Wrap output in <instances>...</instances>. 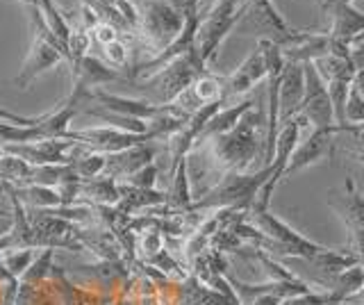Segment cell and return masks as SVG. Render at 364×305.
I'll return each instance as SVG.
<instances>
[{
    "label": "cell",
    "mask_w": 364,
    "mask_h": 305,
    "mask_svg": "<svg viewBox=\"0 0 364 305\" xmlns=\"http://www.w3.org/2000/svg\"><path fill=\"white\" fill-rule=\"evenodd\" d=\"M77 194L87 196L89 200L98 203V205H114V203L121 200V187L112 178H91L80 183Z\"/></svg>",
    "instance_id": "24"
},
{
    "label": "cell",
    "mask_w": 364,
    "mask_h": 305,
    "mask_svg": "<svg viewBox=\"0 0 364 305\" xmlns=\"http://www.w3.org/2000/svg\"><path fill=\"white\" fill-rule=\"evenodd\" d=\"M303 96H305L303 64L284 62V69L280 73V85H278V121L280 123L299 114Z\"/></svg>",
    "instance_id": "15"
},
{
    "label": "cell",
    "mask_w": 364,
    "mask_h": 305,
    "mask_svg": "<svg viewBox=\"0 0 364 305\" xmlns=\"http://www.w3.org/2000/svg\"><path fill=\"white\" fill-rule=\"evenodd\" d=\"M246 219L269 240L267 244L269 253H278L294 259H310L326 248L323 244L312 242L310 237H305L303 232L291 228L287 221L276 217L271 210H248Z\"/></svg>",
    "instance_id": "4"
},
{
    "label": "cell",
    "mask_w": 364,
    "mask_h": 305,
    "mask_svg": "<svg viewBox=\"0 0 364 305\" xmlns=\"http://www.w3.org/2000/svg\"><path fill=\"white\" fill-rule=\"evenodd\" d=\"M323 291L330 294L335 305H344L346 299H350L353 294H358L364 287V267L355 264V267H348L346 271L333 276L330 280L323 282Z\"/></svg>",
    "instance_id": "21"
},
{
    "label": "cell",
    "mask_w": 364,
    "mask_h": 305,
    "mask_svg": "<svg viewBox=\"0 0 364 305\" xmlns=\"http://www.w3.org/2000/svg\"><path fill=\"white\" fill-rule=\"evenodd\" d=\"M68 62L71 64V58H68L66 46H62L60 41L53 39L48 32L41 28V23L34 18V39L32 46L28 50V58L23 62L18 75L14 77V85L18 89H28L39 75H43L46 71L55 69L60 62Z\"/></svg>",
    "instance_id": "7"
},
{
    "label": "cell",
    "mask_w": 364,
    "mask_h": 305,
    "mask_svg": "<svg viewBox=\"0 0 364 305\" xmlns=\"http://www.w3.org/2000/svg\"><path fill=\"white\" fill-rule=\"evenodd\" d=\"M244 14H246L244 0H214L210 12L200 16L193 48H196V55L205 66L216 58L221 43L235 30L239 21L244 18Z\"/></svg>",
    "instance_id": "5"
},
{
    "label": "cell",
    "mask_w": 364,
    "mask_h": 305,
    "mask_svg": "<svg viewBox=\"0 0 364 305\" xmlns=\"http://www.w3.org/2000/svg\"><path fill=\"white\" fill-rule=\"evenodd\" d=\"M191 94L196 96L198 105H210L216 103V100H223V77L214 75L212 71H205L200 73L196 80L191 82ZM225 103V100H223Z\"/></svg>",
    "instance_id": "25"
},
{
    "label": "cell",
    "mask_w": 364,
    "mask_h": 305,
    "mask_svg": "<svg viewBox=\"0 0 364 305\" xmlns=\"http://www.w3.org/2000/svg\"><path fill=\"white\" fill-rule=\"evenodd\" d=\"M21 5H26V7H30L32 12H37V7H39V0H18Z\"/></svg>",
    "instance_id": "41"
},
{
    "label": "cell",
    "mask_w": 364,
    "mask_h": 305,
    "mask_svg": "<svg viewBox=\"0 0 364 305\" xmlns=\"http://www.w3.org/2000/svg\"><path fill=\"white\" fill-rule=\"evenodd\" d=\"M105 164H107V155L85 149L82 155L73 157L71 168L77 173L80 180H91V178H100L102 173H105Z\"/></svg>",
    "instance_id": "26"
},
{
    "label": "cell",
    "mask_w": 364,
    "mask_h": 305,
    "mask_svg": "<svg viewBox=\"0 0 364 305\" xmlns=\"http://www.w3.org/2000/svg\"><path fill=\"white\" fill-rule=\"evenodd\" d=\"M205 71H208V66L200 62L196 50L182 55V58L162 66L159 71L144 77V85H146L144 89L151 94V98H148V100L155 103V105L173 103L176 96L180 92H185L187 87H191V82Z\"/></svg>",
    "instance_id": "6"
},
{
    "label": "cell",
    "mask_w": 364,
    "mask_h": 305,
    "mask_svg": "<svg viewBox=\"0 0 364 305\" xmlns=\"http://www.w3.org/2000/svg\"><path fill=\"white\" fill-rule=\"evenodd\" d=\"M66 139L85 144L87 149L102 153V155H117L128 149H134V146L151 144L155 139V134H130V132H121L109 126H91L77 132L68 130Z\"/></svg>",
    "instance_id": "9"
},
{
    "label": "cell",
    "mask_w": 364,
    "mask_h": 305,
    "mask_svg": "<svg viewBox=\"0 0 364 305\" xmlns=\"http://www.w3.org/2000/svg\"><path fill=\"white\" fill-rule=\"evenodd\" d=\"M125 183L134 189H155V183H157V164L151 162L141 166L139 171H134L130 178H125Z\"/></svg>",
    "instance_id": "32"
},
{
    "label": "cell",
    "mask_w": 364,
    "mask_h": 305,
    "mask_svg": "<svg viewBox=\"0 0 364 305\" xmlns=\"http://www.w3.org/2000/svg\"><path fill=\"white\" fill-rule=\"evenodd\" d=\"M330 205L339 212V217L346 221L348 228L364 230V196L358 191L355 183L350 178L346 180L344 189H341L339 200H333Z\"/></svg>",
    "instance_id": "22"
},
{
    "label": "cell",
    "mask_w": 364,
    "mask_h": 305,
    "mask_svg": "<svg viewBox=\"0 0 364 305\" xmlns=\"http://www.w3.org/2000/svg\"><path fill=\"white\" fill-rule=\"evenodd\" d=\"M353 85L360 89V94L364 96V69H358L355 75H353Z\"/></svg>",
    "instance_id": "38"
},
{
    "label": "cell",
    "mask_w": 364,
    "mask_h": 305,
    "mask_svg": "<svg viewBox=\"0 0 364 305\" xmlns=\"http://www.w3.org/2000/svg\"><path fill=\"white\" fill-rule=\"evenodd\" d=\"M89 35H91V41H98L100 46H107V43L121 39L119 30L114 28L112 23H107V21H98V23L89 30Z\"/></svg>",
    "instance_id": "34"
},
{
    "label": "cell",
    "mask_w": 364,
    "mask_h": 305,
    "mask_svg": "<svg viewBox=\"0 0 364 305\" xmlns=\"http://www.w3.org/2000/svg\"><path fill=\"white\" fill-rule=\"evenodd\" d=\"M139 244H141V251H146V253H159V251H162V246H164L162 232H159V230L146 232V235H141Z\"/></svg>",
    "instance_id": "35"
},
{
    "label": "cell",
    "mask_w": 364,
    "mask_h": 305,
    "mask_svg": "<svg viewBox=\"0 0 364 305\" xmlns=\"http://www.w3.org/2000/svg\"><path fill=\"white\" fill-rule=\"evenodd\" d=\"M344 132H353V134H358L360 139H364V123H358V126H348Z\"/></svg>",
    "instance_id": "40"
},
{
    "label": "cell",
    "mask_w": 364,
    "mask_h": 305,
    "mask_svg": "<svg viewBox=\"0 0 364 305\" xmlns=\"http://www.w3.org/2000/svg\"><path fill=\"white\" fill-rule=\"evenodd\" d=\"M264 134H267V119L264 114L253 107L239 119V123L223 134L196 144L205 149L214 166L223 173H246L259 155H264ZM193 146V149H196Z\"/></svg>",
    "instance_id": "1"
},
{
    "label": "cell",
    "mask_w": 364,
    "mask_h": 305,
    "mask_svg": "<svg viewBox=\"0 0 364 305\" xmlns=\"http://www.w3.org/2000/svg\"><path fill=\"white\" fill-rule=\"evenodd\" d=\"M153 157H155V151L151 144H141V146H134V149H128L123 153L107 155V164H105L107 178H112V180L130 178L134 171H139L141 166L151 164Z\"/></svg>",
    "instance_id": "17"
},
{
    "label": "cell",
    "mask_w": 364,
    "mask_h": 305,
    "mask_svg": "<svg viewBox=\"0 0 364 305\" xmlns=\"http://www.w3.org/2000/svg\"><path fill=\"white\" fill-rule=\"evenodd\" d=\"M102 58H105V64L112 66V69H119V66H125V62H128V46L117 39L107 43V46H102Z\"/></svg>",
    "instance_id": "33"
},
{
    "label": "cell",
    "mask_w": 364,
    "mask_h": 305,
    "mask_svg": "<svg viewBox=\"0 0 364 305\" xmlns=\"http://www.w3.org/2000/svg\"><path fill=\"white\" fill-rule=\"evenodd\" d=\"M168 176H171V189L166 191L168 205L176 210H191L193 194H191V183H189V160L187 157Z\"/></svg>",
    "instance_id": "23"
},
{
    "label": "cell",
    "mask_w": 364,
    "mask_h": 305,
    "mask_svg": "<svg viewBox=\"0 0 364 305\" xmlns=\"http://www.w3.org/2000/svg\"><path fill=\"white\" fill-rule=\"evenodd\" d=\"M53 251L55 248H43L41 253H37V257L32 259V264L28 267L26 274L21 276L23 282H39L48 276V269H50V262H53Z\"/></svg>",
    "instance_id": "31"
},
{
    "label": "cell",
    "mask_w": 364,
    "mask_h": 305,
    "mask_svg": "<svg viewBox=\"0 0 364 305\" xmlns=\"http://www.w3.org/2000/svg\"><path fill=\"white\" fill-rule=\"evenodd\" d=\"M0 157H3V149H0Z\"/></svg>",
    "instance_id": "43"
},
{
    "label": "cell",
    "mask_w": 364,
    "mask_h": 305,
    "mask_svg": "<svg viewBox=\"0 0 364 305\" xmlns=\"http://www.w3.org/2000/svg\"><path fill=\"white\" fill-rule=\"evenodd\" d=\"M344 305H364V287H362L358 294H353L350 299H346Z\"/></svg>",
    "instance_id": "39"
},
{
    "label": "cell",
    "mask_w": 364,
    "mask_h": 305,
    "mask_svg": "<svg viewBox=\"0 0 364 305\" xmlns=\"http://www.w3.org/2000/svg\"><path fill=\"white\" fill-rule=\"evenodd\" d=\"M255 107V103L253 100H242V103H237V105H223L216 114L208 121V126L203 128V132H200V137H198V141L196 144H203V141H208V139H212V137H216V134H223V132H228V130H232L237 123H239V119H242L248 109H253ZM193 144V146H196Z\"/></svg>",
    "instance_id": "20"
},
{
    "label": "cell",
    "mask_w": 364,
    "mask_h": 305,
    "mask_svg": "<svg viewBox=\"0 0 364 305\" xmlns=\"http://www.w3.org/2000/svg\"><path fill=\"white\" fill-rule=\"evenodd\" d=\"M271 176L269 166H262L255 173H223L203 196L193 200L191 210H235L248 212L255 203L262 185Z\"/></svg>",
    "instance_id": "2"
},
{
    "label": "cell",
    "mask_w": 364,
    "mask_h": 305,
    "mask_svg": "<svg viewBox=\"0 0 364 305\" xmlns=\"http://www.w3.org/2000/svg\"><path fill=\"white\" fill-rule=\"evenodd\" d=\"M37 248H18V251H9V253H3L0 255V264L7 271L11 278H18L26 274L28 267L32 264V259L37 257Z\"/></svg>",
    "instance_id": "28"
},
{
    "label": "cell",
    "mask_w": 364,
    "mask_h": 305,
    "mask_svg": "<svg viewBox=\"0 0 364 305\" xmlns=\"http://www.w3.org/2000/svg\"><path fill=\"white\" fill-rule=\"evenodd\" d=\"M305 262H310L316 274L321 276V278H316V285H323L326 280L341 274V271H346L348 267L360 264V259L355 253H346V251H339V248L326 246L321 253H316L314 257L305 259Z\"/></svg>",
    "instance_id": "19"
},
{
    "label": "cell",
    "mask_w": 364,
    "mask_h": 305,
    "mask_svg": "<svg viewBox=\"0 0 364 305\" xmlns=\"http://www.w3.org/2000/svg\"><path fill=\"white\" fill-rule=\"evenodd\" d=\"M350 62L355 64V69H364V35L353 41L350 48Z\"/></svg>",
    "instance_id": "37"
},
{
    "label": "cell",
    "mask_w": 364,
    "mask_h": 305,
    "mask_svg": "<svg viewBox=\"0 0 364 305\" xmlns=\"http://www.w3.org/2000/svg\"><path fill=\"white\" fill-rule=\"evenodd\" d=\"M262 80H267V60H264V48L257 41V46L253 53L237 66V69L223 77V100L228 103L232 96H242L248 94L255 85Z\"/></svg>",
    "instance_id": "14"
},
{
    "label": "cell",
    "mask_w": 364,
    "mask_h": 305,
    "mask_svg": "<svg viewBox=\"0 0 364 305\" xmlns=\"http://www.w3.org/2000/svg\"><path fill=\"white\" fill-rule=\"evenodd\" d=\"M87 100H96V105L112 112V114H119L125 119H136L144 123H153L155 119H159L162 114H168L171 109H176L173 103L168 105H155L148 98H128V96H119L112 94L107 89H91L87 94Z\"/></svg>",
    "instance_id": "10"
},
{
    "label": "cell",
    "mask_w": 364,
    "mask_h": 305,
    "mask_svg": "<svg viewBox=\"0 0 364 305\" xmlns=\"http://www.w3.org/2000/svg\"><path fill=\"white\" fill-rule=\"evenodd\" d=\"M30 171H32V166L16 155L3 153V157H0V180H5V183H11V185L28 183Z\"/></svg>",
    "instance_id": "27"
},
{
    "label": "cell",
    "mask_w": 364,
    "mask_h": 305,
    "mask_svg": "<svg viewBox=\"0 0 364 305\" xmlns=\"http://www.w3.org/2000/svg\"><path fill=\"white\" fill-rule=\"evenodd\" d=\"M0 121L14 123V126H37V123L41 121V117H21V114H16V112H9L0 105Z\"/></svg>",
    "instance_id": "36"
},
{
    "label": "cell",
    "mask_w": 364,
    "mask_h": 305,
    "mask_svg": "<svg viewBox=\"0 0 364 305\" xmlns=\"http://www.w3.org/2000/svg\"><path fill=\"white\" fill-rule=\"evenodd\" d=\"M9 191L26 210H55L64 205L60 189H55V187L23 183V185H11Z\"/></svg>",
    "instance_id": "18"
},
{
    "label": "cell",
    "mask_w": 364,
    "mask_h": 305,
    "mask_svg": "<svg viewBox=\"0 0 364 305\" xmlns=\"http://www.w3.org/2000/svg\"><path fill=\"white\" fill-rule=\"evenodd\" d=\"M321 7L326 16L330 18V28L326 35L333 41H341L353 46V41L364 35V12H360L355 5L323 0Z\"/></svg>",
    "instance_id": "13"
},
{
    "label": "cell",
    "mask_w": 364,
    "mask_h": 305,
    "mask_svg": "<svg viewBox=\"0 0 364 305\" xmlns=\"http://www.w3.org/2000/svg\"><path fill=\"white\" fill-rule=\"evenodd\" d=\"M337 126L335 128H318L307 134V139L296 144V149L287 162V168H284L282 180H287L291 176H296L299 171H305L307 166H314L318 162L333 160L335 155V134H337Z\"/></svg>",
    "instance_id": "11"
},
{
    "label": "cell",
    "mask_w": 364,
    "mask_h": 305,
    "mask_svg": "<svg viewBox=\"0 0 364 305\" xmlns=\"http://www.w3.org/2000/svg\"><path fill=\"white\" fill-rule=\"evenodd\" d=\"M314 3H318V5H321V3H323V0H314Z\"/></svg>",
    "instance_id": "42"
},
{
    "label": "cell",
    "mask_w": 364,
    "mask_h": 305,
    "mask_svg": "<svg viewBox=\"0 0 364 305\" xmlns=\"http://www.w3.org/2000/svg\"><path fill=\"white\" fill-rule=\"evenodd\" d=\"M73 149H75L73 139H39L28 144L3 146V153L16 155L21 160H26L30 166H46V164H71Z\"/></svg>",
    "instance_id": "12"
},
{
    "label": "cell",
    "mask_w": 364,
    "mask_h": 305,
    "mask_svg": "<svg viewBox=\"0 0 364 305\" xmlns=\"http://www.w3.org/2000/svg\"><path fill=\"white\" fill-rule=\"evenodd\" d=\"M91 35L89 30L77 26V28H71V35H68V41H66V48H68V58H71V62L85 58V55H89V48H91Z\"/></svg>",
    "instance_id": "29"
},
{
    "label": "cell",
    "mask_w": 364,
    "mask_h": 305,
    "mask_svg": "<svg viewBox=\"0 0 364 305\" xmlns=\"http://www.w3.org/2000/svg\"><path fill=\"white\" fill-rule=\"evenodd\" d=\"M303 75H305V96L299 109V117L305 123H310L312 130L335 128V112H333V103H330L323 77L318 75L316 66L312 62L303 64Z\"/></svg>",
    "instance_id": "8"
},
{
    "label": "cell",
    "mask_w": 364,
    "mask_h": 305,
    "mask_svg": "<svg viewBox=\"0 0 364 305\" xmlns=\"http://www.w3.org/2000/svg\"><path fill=\"white\" fill-rule=\"evenodd\" d=\"M344 121H346V128L364 123V96L360 94V89L355 85H350L348 89L346 105H344Z\"/></svg>",
    "instance_id": "30"
},
{
    "label": "cell",
    "mask_w": 364,
    "mask_h": 305,
    "mask_svg": "<svg viewBox=\"0 0 364 305\" xmlns=\"http://www.w3.org/2000/svg\"><path fill=\"white\" fill-rule=\"evenodd\" d=\"M71 75H73L71 89H75V92H80L82 96H87L91 89L121 80V71L112 69V66H107L102 60L91 58V55H85V58L71 62Z\"/></svg>",
    "instance_id": "16"
},
{
    "label": "cell",
    "mask_w": 364,
    "mask_h": 305,
    "mask_svg": "<svg viewBox=\"0 0 364 305\" xmlns=\"http://www.w3.org/2000/svg\"><path fill=\"white\" fill-rule=\"evenodd\" d=\"M182 28H185V7H178L171 0H144L136 9V30L153 58L176 41Z\"/></svg>",
    "instance_id": "3"
}]
</instances>
